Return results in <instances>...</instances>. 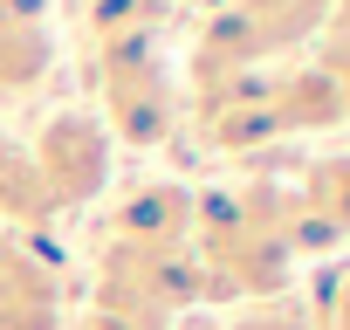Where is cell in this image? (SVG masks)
I'll use <instances>...</instances> for the list:
<instances>
[{"instance_id": "4", "label": "cell", "mask_w": 350, "mask_h": 330, "mask_svg": "<svg viewBox=\"0 0 350 330\" xmlns=\"http://www.w3.org/2000/svg\"><path fill=\"white\" fill-rule=\"evenodd\" d=\"M49 21H8L0 14V90H35L49 76Z\"/></svg>"}, {"instance_id": "7", "label": "cell", "mask_w": 350, "mask_h": 330, "mask_svg": "<svg viewBox=\"0 0 350 330\" xmlns=\"http://www.w3.org/2000/svg\"><path fill=\"white\" fill-rule=\"evenodd\" d=\"M83 330H158V323H131V316H103V309H90Z\"/></svg>"}, {"instance_id": "1", "label": "cell", "mask_w": 350, "mask_h": 330, "mask_svg": "<svg viewBox=\"0 0 350 330\" xmlns=\"http://www.w3.org/2000/svg\"><path fill=\"white\" fill-rule=\"evenodd\" d=\"M28 158L42 173L49 207H76V200H96L103 179H110V131H103L96 110H55Z\"/></svg>"}, {"instance_id": "2", "label": "cell", "mask_w": 350, "mask_h": 330, "mask_svg": "<svg viewBox=\"0 0 350 330\" xmlns=\"http://www.w3.org/2000/svg\"><path fill=\"white\" fill-rule=\"evenodd\" d=\"M193 234V193L186 186H131L124 207L110 214V241L117 248H186Z\"/></svg>"}, {"instance_id": "3", "label": "cell", "mask_w": 350, "mask_h": 330, "mask_svg": "<svg viewBox=\"0 0 350 330\" xmlns=\"http://www.w3.org/2000/svg\"><path fill=\"white\" fill-rule=\"evenodd\" d=\"M62 323V296H55V275L14 248L0 262V330H55Z\"/></svg>"}, {"instance_id": "5", "label": "cell", "mask_w": 350, "mask_h": 330, "mask_svg": "<svg viewBox=\"0 0 350 330\" xmlns=\"http://www.w3.org/2000/svg\"><path fill=\"white\" fill-rule=\"evenodd\" d=\"M234 330H316V323H309V309H288V303H261V309H247Z\"/></svg>"}, {"instance_id": "6", "label": "cell", "mask_w": 350, "mask_h": 330, "mask_svg": "<svg viewBox=\"0 0 350 330\" xmlns=\"http://www.w3.org/2000/svg\"><path fill=\"white\" fill-rule=\"evenodd\" d=\"M316 330H350V275L329 289V303H323V323Z\"/></svg>"}]
</instances>
